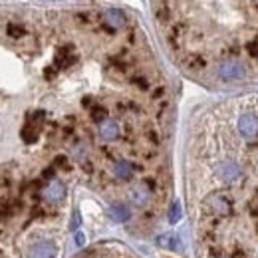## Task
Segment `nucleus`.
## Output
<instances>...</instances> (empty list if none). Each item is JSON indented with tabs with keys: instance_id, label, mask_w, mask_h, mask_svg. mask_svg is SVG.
<instances>
[{
	"instance_id": "obj_17",
	"label": "nucleus",
	"mask_w": 258,
	"mask_h": 258,
	"mask_svg": "<svg viewBox=\"0 0 258 258\" xmlns=\"http://www.w3.org/2000/svg\"><path fill=\"white\" fill-rule=\"evenodd\" d=\"M8 32H10L12 38H22L24 30H22V26H14V24H10V26H8Z\"/></svg>"
},
{
	"instance_id": "obj_6",
	"label": "nucleus",
	"mask_w": 258,
	"mask_h": 258,
	"mask_svg": "<svg viewBox=\"0 0 258 258\" xmlns=\"http://www.w3.org/2000/svg\"><path fill=\"white\" fill-rule=\"evenodd\" d=\"M30 258H56V244L50 240H40L30 246Z\"/></svg>"
},
{
	"instance_id": "obj_18",
	"label": "nucleus",
	"mask_w": 258,
	"mask_h": 258,
	"mask_svg": "<svg viewBox=\"0 0 258 258\" xmlns=\"http://www.w3.org/2000/svg\"><path fill=\"white\" fill-rule=\"evenodd\" d=\"M74 242H76L78 246H84V244H86V236H84V232L78 230V232L74 234Z\"/></svg>"
},
{
	"instance_id": "obj_8",
	"label": "nucleus",
	"mask_w": 258,
	"mask_h": 258,
	"mask_svg": "<svg viewBox=\"0 0 258 258\" xmlns=\"http://www.w3.org/2000/svg\"><path fill=\"white\" fill-rule=\"evenodd\" d=\"M129 199H131L133 205H137V207H145V205L149 203V191H147L145 185H135V187L129 189Z\"/></svg>"
},
{
	"instance_id": "obj_11",
	"label": "nucleus",
	"mask_w": 258,
	"mask_h": 258,
	"mask_svg": "<svg viewBox=\"0 0 258 258\" xmlns=\"http://www.w3.org/2000/svg\"><path fill=\"white\" fill-rule=\"evenodd\" d=\"M113 175L117 177V179H121V181H125L129 179L131 175H133V167H131V163L125 161V159H119V161L113 163Z\"/></svg>"
},
{
	"instance_id": "obj_16",
	"label": "nucleus",
	"mask_w": 258,
	"mask_h": 258,
	"mask_svg": "<svg viewBox=\"0 0 258 258\" xmlns=\"http://www.w3.org/2000/svg\"><path fill=\"white\" fill-rule=\"evenodd\" d=\"M181 219V205L179 203H173L171 209H169V221L171 223H177Z\"/></svg>"
},
{
	"instance_id": "obj_15",
	"label": "nucleus",
	"mask_w": 258,
	"mask_h": 258,
	"mask_svg": "<svg viewBox=\"0 0 258 258\" xmlns=\"http://www.w3.org/2000/svg\"><path fill=\"white\" fill-rule=\"evenodd\" d=\"M105 117H107V109H105V107H101V105H94V107H92V119H94V121L101 123Z\"/></svg>"
},
{
	"instance_id": "obj_13",
	"label": "nucleus",
	"mask_w": 258,
	"mask_h": 258,
	"mask_svg": "<svg viewBox=\"0 0 258 258\" xmlns=\"http://www.w3.org/2000/svg\"><path fill=\"white\" fill-rule=\"evenodd\" d=\"M20 135H22V139H24L26 143H34V141L38 139V135H40V125L28 119L26 125H24L22 131H20Z\"/></svg>"
},
{
	"instance_id": "obj_12",
	"label": "nucleus",
	"mask_w": 258,
	"mask_h": 258,
	"mask_svg": "<svg viewBox=\"0 0 258 258\" xmlns=\"http://www.w3.org/2000/svg\"><path fill=\"white\" fill-rule=\"evenodd\" d=\"M157 244L163 246V248H169V250H181V240L177 234L173 232H167V234H161L157 238Z\"/></svg>"
},
{
	"instance_id": "obj_3",
	"label": "nucleus",
	"mask_w": 258,
	"mask_h": 258,
	"mask_svg": "<svg viewBox=\"0 0 258 258\" xmlns=\"http://www.w3.org/2000/svg\"><path fill=\"white\" fill-rule=\"evenodd\" d=\"M44 199L46 201H50V203H60L62 199L66 197V187L62 181H58V179H50V183L44 187Z\"/></svg>"
},
{
	"instance_id": "obj_10",
	"label": "nucleus",
	"mask_w": 258,
	"mask_h": 258,
	"mask_svg": "<svg viewBox=\"0 0 258 258\" xmlns=\"http://www.w3.org/2000/svg\"><path fill=\"white\" fill-rule=\"evenodd\" d=\"M109 217H111L115 223H125V221H129V217H131L129 207L123 205V203H113V205L109 207Z\"/></svg>"
},
{
	"instance_id": "obj_2",
	"label": "nucleus",
	"mask_w": 258,
	"mask_h": 258,
	"mask_svg": "<svg viewBox=\"0 0 258 258\" xmlns=\"http://www.w3.org/2000/svg\"><path fill=\"white\" fill-rule=\"evenodd\" d=\"M205 207H207L213 215H219V217L230 213V203H228V199H226L225 195H219V193L211 195V197L205 201Z\"/></svg>"
},
{
	"instance_id": "obj_5",
	"label": "nucleus",
	"mask_w": 258,
	"mask_h": 258,
	"mask_svg": "<svg viewBox=\"0 0 258 258\" xmlns=\"http://www.w3.org/2000/svg\"><path fill=\"white\" fill-rule=\"evenodd\" d=\"M217 175H219L225 183H232L234 179H238V175H240V167H238V163L226 159V161L219 163V167H217Z\"/></svg>"
},
{
	"instance_id": "obj_19",
	"label": "nucleus",
	"mask_w": 258,
	"mask_h": 258,
	"mask_svg": "<svg viewBox=\"0 0 258 258\" xmlns=\"http://www.w3.org/2000/svg\"><path fill=\"white\" fill-rule=\"evenodd\" d=\"M78 225H80V215H78V213H74V223H72V228H76Z\"/></svg>"
},
{
	"instance_id": "obj_4",
	"label": "nucleus",
	"mask_w": 258,
	"mask_h": 258,
	"mask_svg": "<svg viewBox=\"0 0 258 258\" xmlns=\"http://www.w3.org/2000/svg\"><path fill=\"white\" fill-rule=\"evenodd\" d=\"M238 131L246 137V139H252L258 135V117L254 113H244L240 119H238Z\"/></svg>"
},
{
	"instance_id": "obj_9",
	"label": "nucleus",
	"mask_w": 258,
	"mask_h": 258,
	"mask_svg": "<svg viewBox=\"0 0 258 258\" xmlns=\"http://www.w3.org/2000/svg\"><path fill=\"white\" fill-rule=\"evenodd\" d=\"M103 18H105V22H107L109 26H113V28H121V26L125 24V14H123V10H119V8H107V10L103 12Z\"/></svg>"
},
{
	"instance_id": "obj_1",
	"label": "nucleus",
	"mask_w": 258,
	"mask_h": 258,
	"mask_svg": "<svg viewBox=\"0 0 258 258\" xmlns=\"http://www.w3.org/2000/svg\"><path fill=\"white\" fill-rule=\"evenodd\" d=\"M219 78L221 80H225V82H234V80H242L244 78V66L240 64L238 60H223L221 64H219Z\"/></svg>"
},
{
	"instance_id": "obj_14",
	"label": "nucleus",
	"mask_w": 258,
	"mask_h": 258,
	"mask_svg": "<svg viewBox=\"0 0 258 258\" xmlns=\"http://www.w3.org/2000/svg\"><path fill=\"white\" fill-rule=\"evenodd\" d=\"M74 60H76V56H74V54L70 56V48H62V50L56 54V66H58V68H68Z\"/></svg>"
},
{
	"instance_id": "obj_7",
	"label": "nucleus",
	"mask_w": 258,
	"mask_h": 258,
	"mask_svg": "<svg viewBox=\"0 0 258 258\" xmlns=\"http://www.w3.org/2000/svg\"><path fill=\"white\" fill-rule=\"evenodd\" d=\"M97 131H99V137H101V139L111 141V139H115V137H117V133H119V125H117V121H115V119L105 117V119L99 123Z\"/></svg>"
}]
</instances>
